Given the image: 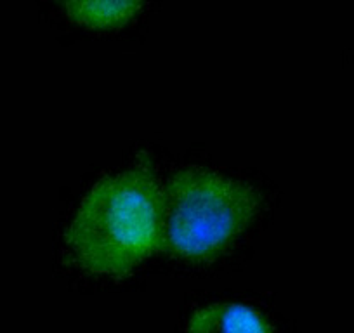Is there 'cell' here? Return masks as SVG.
I'll list each match as a JSON object with an SVG mask.
<instances>
[{
	"mask_svg": "<svg viewBox=\"0 0 354 333\" xmlns=\"http://www.w3.org/2000/svg\"><path fill=\"white\" fill-rule=\"evenodd\" d=\"M186 333H273L254 309L241 304H212L192 316Z\"/></svg>",
	"mask_w": 354,
	"mask_h": 333,
	"instance_id": "cell-3",
	"label": "cell"
},
{
	"mask_svg": "<svg viewBox=\"0 0 354 333\" xmlns=\"http://www.w3.org/2000/svg\"><path fill=\"white\" fill-rule=\"evenodd\" d=\"M259 205L252 186L189 166L162 188L160 250L185 263H212L250 226Z\"/></svg>",
	"mask_w": 354,
	"mask_h": 333,
	"instance_id": "cell-2",
	"label": "cell"
},
{
	"mask_svg": "<svg viewBox=\"0 0 354 333\" xmlns=\"http://www.w3.org/2000/svg\"><path fill=\"white\" fill-rule=\"evenodd\" d=\"M162 188L148 165L106 175L66 231L71 260L97 276L122 278L160 250Z\"/></svg>",
	"mask_w": 354,
	"mask_h": 333,
	"instance_id": "cell-1",
	"label": "cell"
},
{
	"mask_svg": "<svg viewBox=\"0 0 354 333\" xmlns=\"http://www.w3.org/2000/svg\"><path fill=\"white\" fill-rule=\"evenodd\" d=\"M68 18L87 28H115L142 8L145 0H59Z\"/></svg>",
	"mask_w": 354,
	"mask_h": 333,
	"instance_id": "cell-4",
	"label": "cell"
}]
</instances>
